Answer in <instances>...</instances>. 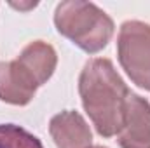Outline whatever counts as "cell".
Returning a JSON list of instances; mask_svg holds the SVG:
<instances>
[{
	"label": "cell",
	"instance_id": "obj_1",
	"mask_svg": "<svg viewBox=\"0 0 150 148\" xmlns=\"http://www.w3.org/2000/svg\"><path fill=\"white\" fill-rule=\"evenodd\" d=\"M79 94L96 132L103 138L115 136L124 122L131 91L107 58L89 59L79 77Z\"/></svg>",
	"mask_w": 150,
	"mask_h": 148
},
{
	"label": "cell",
	"instance_id": "obj_2",
	"mask_svg": "<svg viewBox=\"0 0 150 148\" xmlns=\"http://www.w3.org/2000/svg\"><path fill=\"white\" fill-rule=\"evenodd\" d=\"M56 30L89 54L103 51L112 40L115 25L112 18L93 2L65 0L54 11Z\"/></svg>",
	"mask_w": 150,
	"mask_h": 148
},
{
	"label": "cell",
	"instance_id": "obj_3",
	"mask_svg": "<svg viewBox=\"0 0 150 148\" xmlns=\"http://www.w3.org/2000/svg\"><path fill=\"white\" fill-rule=\"evenodd\" d=\"M117 56L122 70L138 87L150 91V25L124 21L117 37Z\"/></svg>",
	"mask_w": 150,
	"mask_h": 148
},
{
	"label": "cell",
	"instance_id": "obj_4",
	"mask_svg": "<svg viewBox=\"0 0 150 148\" xmlns=\"http://www.w3.org/2000/svg\"><path fill=\"white\" fill-rule=\"evenodd\" d=\"M38 87L37 78L18 58L0 63V101L25 106L33 99Z\"/></svg>",
	"mask_w": 150,
	"mask_h": 148
},
{
	"label": "cell",
	"instance_id": "obj_5",
	"mask_svg": "<svg viewBox=\"0 0 150 148\" xmlns=\"http://www.w3.org/2000/svg\"><path fill=\"white\" fill-rule=\"evenodd\" d=\"M120 148H150V105L134 92L129 94L126 115L117 132Z\"/></svg>",
	"mask_w": 150,
	"mask_h": 148
},
{
	"label": "cell",
	"instance_id": "obj_6",
	"mask_svg": "<svg viewBox=\"0 0 150 148\" xmlns=\"http://www.w3.org/2000/svg\"><path fill=\"white\" fill-rule=\"evenodd\" d=\"M49 134L58 148H89L93 132L86 118L75 110H65L49 122Z\"/></svg>",
	"mask_w": 150,
	"mask_h": 148
},
{
	"label": "cell",
	"instance_id": "obj_7",
	"mask_svg": "<svg viewBox=\"0 0 150 148\" xmlns=\"http://www.w3.org/2000/svg\"><path fill=\"white\" fill-rule=\"evenodd\" d=\"M18 59L33 73L40 85H44L54 73L56 66H58V54L56 49L44 42V40H33L30 42L21 54L18 56Z\"/></svg>",
	"mask_w": 150,
	"mask_h": 148
},
{
	"label": "cell",
	"instance_id": "obj_8",
	"mask_svg": "<svg viewBox=\"0 0 150 148\" xmlns=\"http://www.w3.org/2000/svg\"><path fill=\"white\" fill-rule=\"evenodd\" d=\"M0 148H44V145L21 125L0 124Z\"/></svg>",
	"mask_w": 150,
	"mask_h": 148
},
{
	"label": "cell",
	"instance_id": "obj_9",
	"mask_svg": "<svg viewBox=\"0 0 150 148\" xmlns=\"http://www.w3.org/2000/svg\"><path fill=\"white\" fill-rule=\"evenodd\" d=\"M14 9H19V11H26V9H33L37 5V2H30V4H11Z\"/></svg>",
	"mask_w": 150,
	"mask_h": 148
},
{
	"label": "cell",
	"instance_id": "obj_10",
	"mask_svg": "<svg viewBox=\"0 0 150 148\" xmlns=\"http://www.w3.org/2000/svg\"><path fill=\"white\" fill-rule=\"evenodd\" d=\"M89 148H107V147H100V145H96V147H93V145H91Z\"/></svg>",
	"mask_w": 150,
	"mask_h": 148
}]
</instances>
